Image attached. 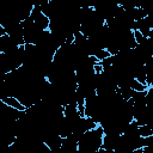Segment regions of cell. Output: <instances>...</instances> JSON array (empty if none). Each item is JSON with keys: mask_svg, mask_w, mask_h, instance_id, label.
Returning <instances> with one entry per match:
<instances>
[{"mask_svg": "<svg viewBox=\"0 0 153 153\" xmlns=\"http://www.w3.org/2000/svg\"><path fill=\"white\" fill-rule=\"evenodd\" d=\"M137 133H139L140 137H143V139L151 137V136H153V128L151 124H141L137 128Z\"/></svg>", "mask_w": 153, "mask_h": 153, "instance_id": "obj_2", "label": "cell"}, {"mask_svg": "<svg viewBox=\"0 0 153 153\" xmlns=\"http://www.w3.org/2000/svg\"><path fill=\"white\" fill-rule=\"evenodd\" d=\"M4 104H6L7 106H11V108H13V109H16V110H19V111H26L27 109L22 104V102L17 98V97H14V96H7V97H4V98H1L0 99Z\"/></svg>", "mask_w": 153, "mask_h": 153, "instance_id": "obj_1", "label": "cell"}, {"mask_svg": "<svg viewBox=\"0 0 153 153\" xmlns=\"http://www.w3.org/2000/svg\"><path fill=\"white\" fill-rule=\"evenodd\" d=\"M133 32H134V38H135V42H136L137 45L143 44V43L148 39V38H146V37L143 36V33H142L140 30H134Z\"/></svg>", "mask_w": 153, "mask_h": 153, "instance_id": "obj_3", "label": "cell"}]
</instances>
